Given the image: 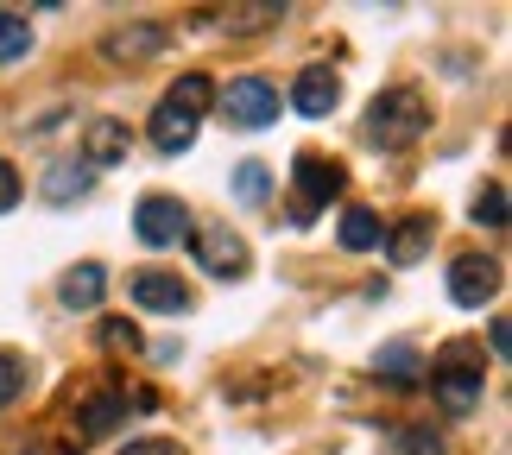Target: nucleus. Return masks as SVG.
I'll list each match as a JSON object with an SVG mask.
<instances>
[{
    "label": "nucleus",
    "mask_w": 512,
    "mask_h": 455,
    "mask_svg": "<svg viewBox=\"0 0 512 455\" xmlns=\"http://www.w3.org/2000/svg\"><path fill=\"white\" fill-rule=\"evenodd\" d=\"M336 102H342V76L329 70V64H310L298 83H291V108L298 114H310V121H323V114H336Z\"/></svg>",
    "instance_id": "obj_9"
},
{
    "label": "nucleus",
    "mask_w": 512,
    "mask_h": 455,
    "mask_svg": "<svg viewBox=\"0 0 512 455\" xmlns=\"http://www.w3.org/2000/svg\"><path fill=\"white\" fill-rule=\"evenodd\" d=\"M102 291H108V272L95 266V260H83V266H70V272H64L57 298H64L70 310H95V304H102Z\"/></svg>",
    "instance_id": "obj_14"
},
{
    "label": "nucleus",
    "mask_w": 512,
    "mask_h": 455,
    "mask_svg": "<svg viewBox=\"0 0 512 455\" xmlns=\"http://www.w3.org/2000/svg\"><path fill=\"white\" fill-rule=\"evenodd\" d=\"M190 247H196V260H203V272H215V279H241L253 266V253H247V241L234 228H196Z\"/></svg>",
    "instance_id": "obj_7"
},
{
    "label": "nucleus",
    "mask_w": 512,
    "mask_h": 455,
    "mask_svg": "<svg viewBox=\"0 0 512 455\" xmlns=\"http://www.w3.org/2000/svg\"><path fill=\"white\" fill-rule=\"evenodd\" d=\"M430 234H437V222H430V215H405V222L386 234V253H392V266H418L424 253H430Z\"/></svg>",
    "instance_id": "obj_11"
},
{
    "label": "nucleus",
    "mask_w": 512,
    "mask_h": 455,
    "mask_svg": "<svg viewBox=\"0 0 512 455\" xmlns=\"http://www.w3.org/2000/svg\"><path fill=\"white\" fill-rule=\"evenodd\" d=\"M146 133H152V146H159V152H184L196 140V114L159 102V108H152V121H146Z\"/></svg>",
    "instance_id": "obj_12"
},
{
    "label": "nucleus",
    "mask_w": 512,
    "mask_h": 455,
    "mask_svg": "<svg viewBox=\"0 0 512 455\" xmlns=\"http://www.w3.org/2000/svg\"><path fill=\"white\" fill-rule=\"evenodd\" d=\"M102 342H108V348H127V354H140V348H146V342H140V329H133L127 316H108V323H102Z\"/></svg>",
    "instance_id": "obj_25"
},
{
    "label": "nucleus",
    "mask_w": 512,
    "mask_h": 455,
    "mask_svg": "<svg viewBox=\"0 0 512 455\" xmlns=\"http://www.w3.org/2000/svg\"><path fill=\"white\" fill-rule=\"evenodd\" d=\"M121 411H127L121 392H102V399H89V405H83V437H108V430L121 424Z\"/></svg>",
    "instance_id": "obj_19"
},
{
    "label": "nucleus",
    "mask_w": 512,
    "mask_h": 455,
    "mask_svg": "<svg viewBox=\"0 0 512 455\" xmlns=\"http://www.w3.org/2000/svg\"><path fill=\"white\" fill-rule=\"evenodd\" d=\"M430 133V102H424V89H380L373 95V108H367V121H361V140L373 152H405L411 140H424Z\"/></svg>",
    "instance_id": "obj_1"
},
{
    "label": "nucleus",
    "mask_w": 512,
    "mask_h": 455,
    "mask_svg": "<svg viewBox=\"0 0 512 455\" xmlns=\"http://www.w3.org/2000/svg\"><path fill=\"white\" fill-rule=\"evenodd\" d=\"M342 247L348 253H373V247H380L386 241V228H380V215H373V209H361V203H354V209H342Z\"/></svg>",
    "instance_id": "obj_16"
},
{
    "label": "nucleus",
    "mask_w": 512,
    "mask_h": 455,
    "mask_svg": "<svg viewBox=\"0 0 512 455\" xmlns=\"http://www.w3.org/2000/svg\"><path fill=\"white\" fill-rule=\"evenodd\" d=\"M500 260H487V253H462L456 266H449V298H456L462 310H481L500 298Z\"/></svg>",
    "instance_id": "obj_6"
},
{
    "label": "nucleus",
    "mask_w": 512,
    "mask_h": 455,
    "mask_svg": "<svg viewBox=\"0 0 512 455\" xmlns=\"http://www.w3.org/2000/svg\"><path fill=\"white\" fill-rule=\"evenodd\" d=\"M234 190H241V203L260 209V203H266V165H253V158H247V165L234 171Z\"/></svg>",
    "instance_id": "obj_24"
},
{
    "label": "nucleus",
    "mask_w": 512,
    "mask_h": 455,
    "mask_svg": "<svg viewBox=\"0 0 512 455\" xmlns=\"http://www.w3.org/2000/svg\"><path fill=\"white\" fill-rule=\"evenodd\" d=\"M127 291H133V304L140 310H159V316H177V310H190V291H184V279L177 272H133L127 279Z\"/></svg>",
    "instance_id": "obj_8"
},
{
    "label": "nucleus",
    "mask_w": 512,
    "mask_h": 455,
    "mask_svg": "<svg viewBox=\"0 0 512 455\" xmlns=\"http://www.w3.org/2000/svg\"><path fill=\"white\" fill-rule=\"evenodd\" d=\"M430 392H437V405L449 411V418H468V411L481 405V354L475 348H443L437 354V367H430Z\"/></svg>",
    "instance_id": "obj_2"
},
{
    "label": "nucleus",
    "mask_w": 512,
    "mask_h": 455,
    "mask_svg": "<svg viewBox=\"0 0 512 455\" xmlns=\"http://www.w3.org/2000/svg\"><path fill=\"white\" fill-rule=\"evenodd\" d=\"M209 26H228V32H253V26H279L285 7H228V13H203Z\"/></svg>",
    "instance_id": "obj_20"
},
{
    "label": "nucleus",
    "mask_w": 512,
    "mask_h": 455,
    "mask_svg": "<svg viewBox=\"0 0 512 455\" xmlns=\"http://www.w3.org/2000/svg\"><path fill=\"white\" fill-rule=\"evenodd\" d=\"M121 158H127V127L121 121H95L89 140H83V165L89 171H108V165H121Z\"/></svg>",
    "instance_id": "obj_15"
},
{
    "label": "nucleus",
    "mask_w": 512,
    "mask_h": 455,
    "mask_svg": "<svg viewBox=\"0 0 512 455\" xmlns=\"http://www.w3.org/2000/svg\"><path fill=\"white\" fill-rule=\"evenodd\" d=\"M487 342H494V354H512V323H506V316H494V329H487Z\"/></svg>",
    "instance_id": "obj_29"
},
{
    "label": "nucleus",
    "mask_w": 512,
    "mask_h": 455,
    "mask_svg": "<svg viewBox=\"0 0 512 455\" xmlns=\"http://www.w3.org/2000/svg\"><path fill=\"white\" fill-rule=\"evenodd\" d=\"M165 102L203 121V108L215 102V83H209V76H196V70H190V76H177V83H171V95H165Z\"/></svg>",
    "instance_id": "obj_17"
},
{
    "label": "nucleus",
    "mask_w": 512,
    "mask_h": 455,
    "mask_svg": "<svg viewBox=\"0 0 512 455\" xmlns=\"http://www.w3.org/2000/svg\"><path fill=\"white\" fill-rule=\"evenodd\" d=\"M133 234H140L146 247H177V241H190V209L177 203V196H140Z\"/></svg>",
    "instance_id": "obj_4"
},
{
    "label": "nucleus",
    "mask_w": 512,
    "mask_h": 455,
    "mask_svg": "<svg viewBox=\"0 0 512 455\" xmlns=\"http://www.w3.org/2000/svg\"><path fill=\"white\" fill-rule=\"evenodd\" d=\"M373 373H380V380H392L399 392H411V386L424 380V354L411 348V342H392V348L373 354Z\"/></svg>",
    "instance_id": "obj_13"
},
{
    "label": "nucleus",
    "mask_w": 512,
    "mask_h": 455,
    "mask_svg": "<svg viewBox=\"0 0 512 455\" xmlns=\"http://www.w3.org/2000/svg\"><path fill=\"white\" fill-rule=\"evenodd\" d=\"M171 45V32L165 26H152V19H140V26H121V32H108L102 38V51L114 57V64H140V57H159Z\"/></svg>",
    "instance_id": "obj_10"
},
{
    "label": "nucleus",
    "mask_w": 512,
    "mask_h": 455,
    "mask_svg": "<svg viewBox=\"0 0 512 455\" xmlns=\"http://www.w3.org/2000/svg\"><path fill=\"white\" fill-rule=\"evenodd\" d=\"M405 455H443V443L430 437V430H405V443H399Z\"/></svg>",
    "instance_id": "obj_28"
},
{
    "label": "nucleus",
    "mask_w": 512,
    "mask_h": 455,
    "mask_svg": "<svg viewBox=\"0 0 512 455\" xmlns=\"http://www.w3.org/2000/svg\"><path fill=\"white\" fill-rule=\"evenodd\" d=\"M475 222L506 228V184H481V196H475Z\"/></svg>",
    "instance_id": "obj_23"
},
{
    "label": "nucleus",
    "mask_w": 512,
    "mask_h": 455,
    "mask_svg": "<svg viewBox=\"0 0 512 455\" xmlns=\"http://www.w3.org/2000/svg\"><path fill=\"white\" fill-rule=\"evenodd\" d=\"M291 184H298V203H291V222H317V209H329L348 184V165L342 158H323V152H298L291 165Z\"/></svg>",
    "instance_id": "obj_3"
},
{
    "label": "nucleus",
    "mask_w": 512,
    "mask_h": 455,
    "mask_svg": "<svg viewBox=\"0 0 512 455\" xmlns=\"http://www.w3.org/2000/svg\"><path fill=\"white\" fill-rule=\"evenodd\" d=\"M19 392H26V361L13 348H0V405H13Z\"/></svg>",
    "instance_id": "obj_22"
},
{
    "label": "nucleus",
    "mask_w": 512,
    "mask_h": 455,
    "mask_svg": "<svg viewBox=\"0 0 512 455\" xmlns=\"http://www.w3.org/2000/svg\"><path fill=\"white\" fill-rule=\"evenodd\" d=\"M89 190V165H70V158H57V165L45 171V196L51 203H70V196Z\"/></svg>",
    "instance_id": "obj_18"
},
{
    "label": "nucleus",
    "mask_w": 512,
    "mask_h": 455,
    "mask_svg": "<svg viewBox=\"0 0 512 455\" xmlns=\"http://www.w3.org/2000/svg\"><path fill=\"white\" fill-rule=\"evenodd\" d=\"M121 455H184V443H171V437H133Z\"/></svg>",
    "instance_id": "obj_27"
},
{
    "label": "nucleus",
    "mask_w": 512,
    "mask_h": 455,
    "mask_svg": "<svg viewBox=\"0 0 512 455\" xmlns=\"http://www.w3.org/2000/svg\"><path fill=\"white\" fill-rule=\"evenodd\" d=\"M222 114L241 127H266L279 121V83H266V76H234L222 89Z\"/></svg>",
    "instance_id": "obj_5"
},
{
    "label": "nucleus",
    "mask_w": 512,
    "mask_h": 455,
    "mask_svg": "<svg viewBox=\"0 0 512 455\" xmlns=\"http://www.w3.org/2000/svg\"><path fill=\"white\" fill-rule=\"evenodd\" d=\"M26 51H32V26H26L19 13L0 7V64H19Z\"/></svg>",
    "instance_id": "obj_21"
},
{
    "label": "nucleus",
    "mask_w": 512,
    "mask_h": 455,
    "mask_svg": "<svg viewBox=\"0 0 512 455\" xmlns=\"http://www.w3.org/2000/svg\"><path fill=\"white\" fill-rule=\"evenodd\" d=\"M19 196H26V184H19V171L7 165V158H0V215L19 209Z\"/></svg>",
    "instance_id": "obj_26"
}]
</instances>
